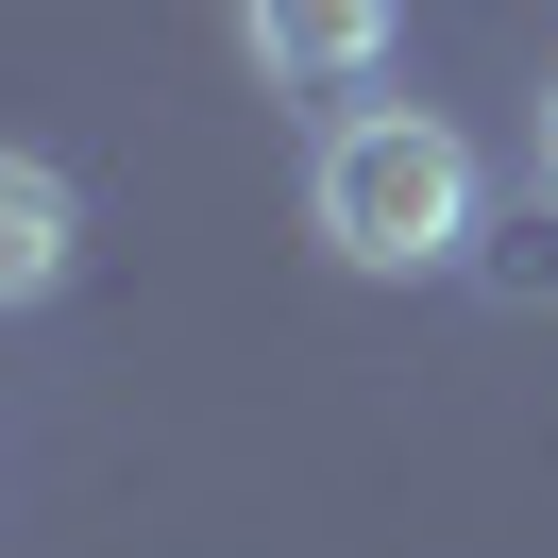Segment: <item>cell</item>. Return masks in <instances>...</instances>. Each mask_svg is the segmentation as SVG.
I'll use <instances>...</instances> for the list:
<instances>
[{"label":"cell","instance_id":"1","mask_svg":"<svg viewBox=\"0 0 558 558\" xmlns=\"http://www.w3.org/2000/svg\"><path fill=\"white\" fill-rule=\"evenodd\" d=\"M305 220H322L339 271H440L474 238V136L423 119V102H355L305 170Z\"/></svg>","mask_w":558,"mask_h":558},{"label":"cell","instance_id":"2","mask_svg":"<svg viewBox=\"0 0 558 558\" xmlns=\"http://www.w3.org/2000/svg\"><path fill=\"white\" fill-rule=\"evenodd\" d=\"M238 35L271 85H373L389 69V0H238Z\"/></svg>","mask_w":558,"mask_h":558},{"label":"cell","instance_id":"4","mask_svg":"<svg viewBox=\"0 0 558 558\" xmlns=\"http://www.w3.org/2000/svg\"><path fill=\"white\" fill-rule=\"evenodd\" d=\"M542 170H558V102H542Z\"/></svg>","mask_w":558,"mask_h":558},{"label":"cell","instance_id":"3","mask_svg":"<svg viewBox=\"0 0 558 558\" xmlns=\"http://www.w3.org/2000/svg\"><path fill=\"white\" fill-rule=\"evenodd\" d=\"M0 288H17V305H35V288H69V186H51L35 153L0 170Z\"/></svg>","mask_w":558,"mask_h":558}]
</instances>
